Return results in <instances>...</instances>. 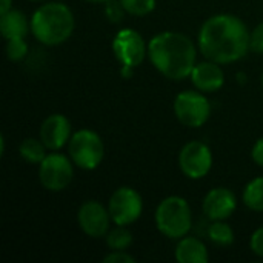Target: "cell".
<instances>
[{
	"instance_id": "1",
	"label": "cell",
	"mask_w": 263,
	"mask_h": 263,
	"mask_svg": "<svg viewBox=\"0 0 263 263\" xmlns=\"http://www.w3.org/2000/svg\"><path fill=\"white\" fill-rule=\"evenodd\" d=\"M197 46L208 60L220 65L234 63L250 51V31L234 14H216L202 25Z\"/></svg>"
},
{
	"instance_id": "2",
	"label": "cell",
	"mask_w": 263,
	"mask_h": 263,
	"mask_svg": "<svg viewBox=\"0 0 263 263\" xmlns=\"http://www.w3.org/2000/svg\"><path fill=\"white\" fill-rule=\"evenodd\" d=\"M148 59L162 76L179 82L191 76L196 66L197 48L183 32L163 31L149 40Z\"/></svg>"
},
{
	"instance_id": "3",
	"label": "cell",
	"mask_w": 263,
	"mask_h": 263,
	"mask_svg": "<svg viewBox=\"0 0 263 263\" xmlns=\"http://www.w3.org/2000/svg\"><path fill=\"white\" fill-rule=\"evenodd\" d=\"M76 18L71 8L62 2H46L40 5L31 17V32L46 46L65 43L74 32Z\"/></svg>"
},
{
	"instance_id": "4",
	"label": "cell",
	"mask_w": 263,
	"mask_h": 263,
	"mask_svg": "<svg viewBox=\"0 0 263 263\" xmlns=\"http://www.w3.org/2000/svg\"><path fill=\"white\" fill-rule=\"evenodd\" d=\"M154 222L160 234L179 240L191 231L193 211L186 199L180 196L165 197L156 208Z\"/></svg>"
},
{
	"instance_id": "5",
	"label": "cell",
	"mask_w": 263,
	"mask_h": 263,
	"mask_svg": "<svg viewBox=\"0 0 263 263\" xmlns=\"http://www.w3.org/2000/svg\"><path fill=\"white\" fill-rule=\"evenodd\" d=\"M68 153L72 163L85 171L96 170L105 156V145L102 137L88 128L72 133L68 142Z\"/></svg>"
},
{
	"instance_id": "6",
	"label": "cell",
	"mask_w": 263,
	"mask_h": 263,
	"mask_svg": "<svg viewBox=\"0 0 263 263\" xmlns=\"http://www.w3.org/2000/svg\"><path fill=\"white\" fill-rule=\"evenodd\" d=\"M177 120L188 128L203 126L211 116V105L202 91H183L176 96L173 103Z\"/></svg>"
},
{
	"instance_id": "7",
	"label": "cell",
	"mask_w": 263,
	"mask_h": 263,
	"mask_svg": "<svg viewBox=\"0 0 263 263\" xmlns=\"http://www.w3.org/2000/svg\"><path fill=\"white\" fill-rule=\"evenodd\" d=\"M74 179V163L71 157L60 153H49L39 165V180L51 193L66 190Z\"/></svg>"
},
{
	"instance_id": "8",
	"label": "cell",
	"mask_w": 263,
	"mask_h": 263,
	"mask_svg": "<svg viewBox=\"0 0 263 263\" xmlns=\"http://www.w3.org/2000/svg\"><path fill=\"white\" fill-rule=\"evenodd\" d=\"M108 211L114 225L129 227L140 219L143 213V200L134 188L120 186L111 194Z\"/></svg>"
},
{
	"instance_id": "9",
	"label": "cell",
	"mask_w": 263,
	"mask_h": 263,
	"mask_svg": "<svg viewBox=\"0 0 263 263\" xmlns=\"http://www.w3.org/2000/svg\"><path fill=\"white\" fill-rule=\"evenodd\" d=\"M111 46L120 66L136 69L148 55V45L145 39L133 28L120 29L114 35Z\"/></svg>"
},
{
	"instance_id": "10",
	"label": "cell",
	"mask_w": 263,
	"mask_h": 263,
	"mask_svg": "<svg viewBox=\"0 0 263 263\" xmlns=\"http://www.w3.org/2000/svg\"><path fill=\"white\" fill-rule=\"evenodd\" d=\"M179 168L191 180L203 179L213 168L211 148L200 140L185 143L179 153Z\"/></svg>"
},
{
	"instance_id": "11",
	"label": "cell",
	"mask_w": 263,
	"mask_h": 263,
	"mask_svg": "<svg viewBox=\"0 0 263 263\" xmlns=\"http://www.w3.org/2000/svg\"><path fill=\"white\" fill-rule=\"evenodd\" d=\"M111 216L108 206L105 208L97 200H88L80 205L77 211V223L83 234L92 239H100L108 234L111 230Z\"/></svg>"
},
{
	"instance_id": "12",
	"label": "cell",
	"mask_w": 263,
	"mask_h": 263,
	"mask_svg": "<svg viewBox=\"0 0 263 263\" xmlns=\"http://www.w3.org/2000/svg\"><path fill=\"white\" fill-rule=\"evenodd\" d=\"M71 136H72L71 122L63 114H51L40 125L39 139L49 151L62 149L69 142Z\"/></svg>"
},
{
	"instance_id": "13",
	"label": "cell",
	"mask_w": 263,
	"mask_h": 263,
	"mask_svg": "<svg viewBox=\"0 0 263 263\" xmlns=\"http://www.w3.org/2000/svg\"><path fill=\"white\" fill-rule=\"evenodd\" d=\"M237 208L236 194L223 186L213 188L203 199L202 210L210 220H227Z\"/></svg>"
},
{
	"instance_id": "14",
	"label": "cell",
	"mask_w": 263,
	"mask_h": 263,
	"mask_svg": "<svg viewBox=\"0 0 263 263\" xmlns=\"http://www.w3.org/2000/svg\"><path fill=\"white\" fill-rule=\"evenodd\" d=\"M190 79L196 86V89L205 94L217 92L225 85V72L222 69V65L208 59L205 62L196 63Z\"/></svg>"
},
{
	"instance_id": "15",
	"label": "cell",
	"mask_w": 263,
	"mask_h": 263,
	"mask_svg": "<svg viewBox=\"0 0 263 263\" xmlns=\"http://www.w3.org/2000/svg\"><path fill=\"white\" fill-rule=\"evenodd\" d=\"M176 260L179 263H206L210 259L206 245L193 236L179 239L174 251Z\"/></svg>"
},
{
	"instance_id": "16",
	"label": "cell",
	"mask_w": 263,
	"mask_h": 263,
	"mask_svg": "<svg viewBox=\"0 0 263 263\" xmlns=\"http://www.w3.org/2000/svg\"><path fill=\"white\" fill-rule=\"evenodd\" d=\"M31 31V20L18 9H9L0 14V32L5 40L9 39H25Z\"/></svg>"
},
{
	"instance_id": "17",
	"label": "cell",
	"mask_w": 263,
	"mask_h": 263,
	"mask_svg": "<svg viewBox=\"0 0 263 263\" xmlns=\"http://www.w3.org/2000/svg\"><path fill=\"white\" fill-rule=\"evenodd\" d=\"M46 149L48 148L43 145V142L40 139L37 140L34 137H28L20 143L18 154L25 162H28L31 165H40L43 162V159L48 156Z\"/></svg>"
},
{
	"instance_id": "18",
	"label": "cell",
	"mask_w": 263,
	"mask_h": 263,
	"mask_svg": "<svg viewBox=\"0 0 263 263\" xmlns=\"http://www.w3.org/2000/svg\"><path fill=\"white\" fill-rule=\"evenodd\" d=\"M242 200L247 208L256 213H263V177H256L243 190Z\"/></svg>"
},
{
	"instance_id": "19",
	"label": "cell",
	"mask_w": 263,
	"mask_h": 263,
	"mask_svg": "<svg viewBox=\"0 0 263 263\" xmlns=\"http://www.w3.org/2000/svg\"><path fill=\"white\" fill-rule=\"evenodd\" d=\"M208 239L217 247H230L234 243V231L225 220H214L208 227Z\"/></svg>"
},
{
	"instance_id": "20",
	"label": "cell",
	"mask_w": 263,
	"mask_h": 263,
	"mask_svg": "<svg viewBox=\"0 0 263 263\" xmlns=\"http://www.w3.org/2000/svg\"><path fill=\"white\" fill-rule=\"evenodd\" d=\"M105 242H106V247L111 251L128 250L131 247V243H133V234H131V231L126 227L116 225L105 236Z\"/></svg>"
},
{
	"instance_id": "21",
	"label": "cell",
	"mask_w": 263,
	"mask_h": 263,
	"mask_svg": "<svg viewBox=\"0 0 263 263\" xmlns=\"http://www.w3.org/2000/svg\"><path fill=\"white\" fill-rule=\"evenodd\" d=\"M126 14L134 17H145L156 8V0H120Z\"/></svg>"
},
{
	"instance_id": "22",
	"label": "cell",
	"mask_w": 263,
	"mask_h": 263,
	"mask_svg": "<svg viewBox=\"0 0 263 263\" xmlns=\"http://www.w3.org/2000/svg\"><path fill=\"white\" fill-rule=\"evenodd\" d=\"M5 51H6L8 60L20 62L28 54V43L25 42V39H9V40H6Z\"/></svg>"
},
{
	"instance_id": "23",
	"label": "cell",
	"mask_w": 263,
	"mask_h": 263,
	"mask_svg": "<svg viewBox=\"0 0 263 263\" xmlns=\"http://www.w3.org/2000/svg\"><path fill=\"white\" fill-rule=\"evenodd\" d=\"M126 11L122 6L120 0H109L105 3V15L111 23H119L123 20Z\"/></svg>"
},
{
	"instance_id": "24",
	"label": "cell",
	"mask_w": 263,
	"mask_h": 263,
	"mask_svg": "<svg viewBox=\"0 0 263 263\" xmlns=\"http://www.w3.org/2000/svg\"><path fill=\"white\" fill-rule=\"evenodd\" d=\"M250 49L256 54H263V22L250 32Z\"/></svg>"
},
{
	"instance_id": "25",
	"label": "cell",
	"mask_w": 263,
	"mask_h": 263,
	"mask_svg": "<svg viewBox=\"0 0 263 263\" xmlns=\"http://www.w3.org/2000/svg\"><path fill=\"white\" fill-rule=\"evenodd\" d=\"M136 259L126 253V250L122 251H109L105 257H103V263H134Z\"/></svg>"
},
{
	"instance_id": "26",
	"label": "cell",
	"mask_w": 263,
	"mask_h": 263,
	"mask_svg": "<svg viewBox=\"0 0 263 263\" xmlns=\"http://www.w3.org/2000/svg\"><path fill=\"white\" fill-rule=\"evenodd\" d=\"M250 247H251V251L259 256L263 257V227L257 228L253 236H251V240H250Z\"/></svg>"
},
{
	"instance_id": "27",
	"label": "cell",
	"mask_w": 263,
	"mask_h": 263,
	"mask_svg": "<svg viewBox=\"0 0 263 263\" xmlns=\"http://www.w3.org/2000/svg\"><path fill=\"white\" fill-rule=\"evenodd\" d=\"M251 159H253V162H254L256 165L263 166V137H260V139L254 143V146H253V149H251Z\"/></svg>"
},
{
	"instance_id": "28",
	"label": "cell",
	"mask_w": 263,
	"mask_h": 263,
	"mask_svg": "<svg viewBox=\"0 0 263 263\" xmlns=\"http://www.w3.org/2000/svg\"><path fill=\"white\" fill-rule=\"evenodd\" d=\"M9 9H12V0H0V14H5Z\"/></svg>"
},
{
	"instance_id": "29",
	"label": "cell",
	"mask_w": 263,
	"mask_h": 263,
	"mask_svg": "<svg viewBox=\"0 0 263 263\" xmlns=\"http://www.w3.org/2000/svg\"><path fill=\"white\" fill-rule=\"evenodd\" d=\"M0 154L3 156L5 154V137L0 136Z\"/></svg>"
},
{
	"instance_id": "30",
	"label": "cell",
	"mask_w": 263,
	"mask_h": 263,
	"mask_svg": "<svg viewBox=\"0 0 263 263\" xmlns=\"http://www.w3.org/2000/svg\"><path fill=\"white\" fill-rule=\"evenodd\" d=\"M85 2H89V3H106L109 0H85Z\"/></svg>"
},
{
	"instance_id": "31",
	"label": "cell",
	"mask_w": 263,
	"mask_h": 263,
	"mask_svg": "<svg viewBox=\"0 0 263 263\" xmlns=\"http://www.w3.org/2000/svg\"><path fill=\"white\" fill-rule=\"evenodd\" d=\"M29 2H45V0H29Z\"/></svg>"
},
{
	"instance_id": "32",
	"label": "cell",
	"mask_w": 263,
	"mask_h": 263,
	"mask_svg": "<svg viewBox=\"0 0 263 263\" xmlns=\"http://www.w3.org/2000/svg\"><path fill=\"white\" fill-rule=\"evenodd\" d=\"M262 86H263V74H262Z\"/></svg>"
}]
</instances>
